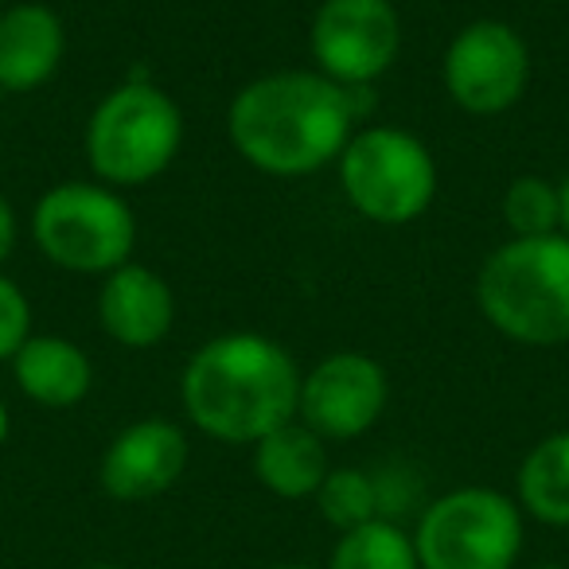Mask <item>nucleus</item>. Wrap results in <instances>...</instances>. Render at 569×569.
<instances>
[{
    "instance_id": "2",
    "label": "nucleus",
    "mask_w": 569,
    "mask_h": 569,
    "mask_svg": "<svg viewBox=\"0 0 569 569\" xmlns=\"http://www.w3.org/2000/svg\"><path fill=\"white\" fill-rule=\"evenodd\" d=\"M180 398L191 426L211 441L258 445L297 418L301 371L269 336H214L183 367Z\"/></svg>"
},
{
    "instance_id": "11",
    "label": "nucleus",
    "mask_w": 569,
    "mask_h": 569,
    "mask_svg": "<svg viewBox=\"0 0 569 569\" xmlns=\"http://www.w3.org/2000/svg\"><path fill=\"white\" fill-rule=\"evenodd\" d=\"M188 433L176 421L144 418L126 426L106 449L98 465L106 496L118 503H149L176 488V480L188 468Z\"/></svg>"
},
{
    "instance_id": "13",
    "label": "nucleus",
    "mask_w": 569,
    "mask_h": 569,
    "mask_svg": "<svg viewBox=\"0 0 569 569\" xmlns=\"http://www.w3.org/2000/svg\"><path fill=\"white\" fill-rule=\"evenodd\" d=\"M67 51L63 20L48 4H12L0 17V90L28 94L59 71Z\"/></svg>"
},
{
    "instance_id": "1",
    "label": "nucleus",
    "mask_w": 569,
    "mask_h": 569,
    "mask_svg": "<svg viewBox=\"0 0 569 569\" xmlns=\"http://www.w3.org/2000/svg\"><path fill=\"white\" fill-rule=\"evenodd\" d=\"M238 157L269 176H309L340 160L356 126V94L320 71L246 82L227 113Z\"/></svg>"
},
{
    "instance_id": "15",
    "label": "nucleus",
    "mask_w": 569,
    "mask_h": 569,
    "mask_svg": "<svg viewBox=\"0 0 569 569\" xmlns=\"http://www.w3.org/2000/svg\"><path fill=\"white\" fill-rule=\"evenodd\" d=\"M253 476L277 499H312L328 476L325 441L305 421H289L253 445Z\"/></svg>"
},
{
    "instance_id": "8",
    "label": "nucleus",
    "mask_w": 569,
    "mask_h": 569,
    "mask_svg": "<svg viewBox=\"0 0 569 569\" xmlns=\"http://www.w3.org/2000/svg\"><path fill=\"white\" fill-rule=\"evenodd\" d=\"M309 48L320 74L343 90L387 74L402 48V24L390 0H325L312 17Z\"/></svg>"
},
{
    "instance_id": "6",
    "label": "nucleus",
    "mask_w": 569,
    "mask_h": 569,
    "mask_svg": "<svg viewBox=\"0 0 569 569\" xmlns=\"http://www.w3.org/2000/svg\"><path fill=\"white\" fill-rule=\"evenodd\" d=\"M340 183L348 203L379 227H402L429 211L437 196L433 152L406 129H363L340 152Z\"/></svg>"
},
{
    "instance_id": "22",
    "label": "nucleus",
    "mask_w": 569,
    "mask_h": 569,
    "mask_svg": "<svg viewBox=\"0 0 569 569\" xmlns=\"http://www.w3.org/2000/svg\"><path fill=\"white\" fill-rule=\"evenodd\" d=\"M558 234L569 238V172H566V180L558 183Z\"/></svg>"
},
{
    "instance_id": "21",
    "label": "nucleus",
    "mask_w": 569,
    "mask_h": 569,
    "mask_svg": "<svg viewBox=\"0 0 569 569\" xmlns=\"http://www.w3.org/2000/svg\"><path fill=\"white\" fill-rule=\"evenodd\" d=\"M12 242H17V214H12V203L0 191V261L12 253Z\"/></svg>"
},
{
    "instance_id": "7",
    "label": "nucleus",
    "mask_w": 569,
    "mask_h": 569,
    "mask_svg": "<svg viewBox=\"0 0 569 569\" xmlns=\"http://www.w3.org/2000/svg\"><path fill=\"white\" fill-rule=\"evenodd\" d=\"M32 234L43 258L71 273H113L137 242V219L102 183H59L36 203Z\"/></svg>"
},
{
    "instance_id": "16",
    "label": "nucleus",
    "mask_w": 569,
    "mask_h": 569,
    "mask_svg": "<svg viewBox=\"0 0 569 569\" xmlns=\"http://www.w3.org/2000/svg\"><path fill=\"white\" fill-rule=\"evenodd\" d=\"M515 491L522 515L546 527H569V429L542 437L522 457Z\"/></svg>"
},
{
    "instance_id": "25",
    "label": "nucleus",
    "mask_w": 569,
    "mask_h": 569,
    "mask_svg": "<svg viewBox=\"0 0 569 569\" xmlns=\"http://www.w3.org/2000/svg\"><path fill=\"white\" fill-rule=\"evenodd\" d=\"M82 569H126V566H110V561H98V566H82Z\"/></svg>"
},
{
    "instance_id": "4",
    "label": "nucleus",
    "mask_w": 569,
    "mask_h": 569,
    "mask_svg": "<svg viewBox=\"0 0 569 569\" xmlns=\"http://www.w3.org/2000/svg\"><path fill=\"white\" fill-rule=\"evenodd\" d=\"M183 113L152 82H121L98 102L87 121V160L98 180L141 188L176 160Z\"/></svg>"
},
{
    "instance_id": "10",
    "label": "nucleus",
    "mask_w": 569,
    "mask_h": 569,
    "mask_svg": "<svg viewBox=\"0 0 569 569\" xmlns=\"http://www.w3.org/2000/svg\"><path fill=\"white\" fill-rule=\"evenodd\" d=\"M387 371L371 356L340 351L317 363L301 379V402L297 418L320 437V441H356L371 433L375 421L387 410Z\"/></svg>"
},
{
    "instance_id": "3",
    "label": "nucleus",
    "mask_w": 569,
    "mask_h": 569,
    "mask_svg": "<svg viewBox=\"0 0 569 569\" xmlns=\"http://www.w3.org/2000/svg\"><path fill=\"white\" fill-rule=\"evenodd\" d=\"M488 325L527 348L569 343V238H511L476 277Z\"/></svg>"
},
{
    "instance_id": "19",
    "label": "nucleus",
    "mask_w": 569,
    "mask_h": 569,
    "mask_svg": "<svg viewBox=\"0 0 569 569\" xmlns=\"http://www.w3.org/2000/svg\"><path fill=\"white\" fill-rule=\"evenodd\" d=\"M503 219L515 238L558 234V183L542 176H519L503 196Z\"/></svg>"
},
{
    "instance_id": "9",
    "label": "nucleus",
    "mask_w": 569,
    "mask_h": 569,
    "mask_svg": "<svg viewBox=\"0 0 569 569\" xmlns=\"http://www.w3.org/2000/svg\"><path fill=\"white\" fill-rule=\"evenodd\" d=\"M530 82L527 40L503 20H472L445 51V87L476 118L511 110Z\"/></svg>"
},
{
    "instance_id": "12",
    "label": "nucleus",
    "mask_w": 569,
    "mask_h": 569,
    "mask_svg": "<svg viewBox=\"0 0 569 569\" xmlns=\"http://www.w3.org/2000/svg\"><path fill=\"white\" fill-rule=\"evenodd\" d=\"M98 317H102V328L110 332V340H118L121 348H157L176 317L172 289L149 266L126 261V266H118L106 277L102 297H98Z\"/></svg>"
},
{
    "instance_id": "24",
    "label": "nucleus",
    "mask_w": 569,
    "mask_h": 569,
    "mask_svg": "<svg viewBox=\"0 0 569 569\" xmlns=\"http://www.w3.org/2000/svg\"><path fill=\"white\" fill-rule=\"evenodd\" d=\"M273 569H312V566H301V561H284V566H273Z\"/></svg>"
},
{
    "instance_id": "14",
    "label": "nucleus",
    "mask_w": 569,
    "mask_h": 569,
    "mask_svg": "<svg viewBox=\"0 0 569 569\" xmlns=\"http://www.w3.org/2000/svg\"><path fill=\"white\" fill-rule=\"evenodd\" d=\"M12 371L24 398L48 410H71L94 387V367L87 351L63 336H28L24 348L12 356Z\"/></svg>"
},
{
    "instance_id": "26",
    "label": "nucleus",
    "mask_w": 569,
    "mask_h": 569,
    "mask_svg": "<svg viewBox=\"0 0 569 569\" xmlns=\"http://www.w3.org/2000/svg\"><path fill=\"white\" fill-rule=\"evenodd\" d=\"M535 569H566V566H553V561H546V566H535Z\"/></svg>"
},
{
    "instance_id": "18",
    "label": "nucleus",
    "mask_w": 569,
    "mask_h": 569,
    "mask_svg": "<svg viewBox=\"0 0 569 569\" xmlns=\"http://www.w3.org/2000/svg\"><path fill=\"white\" fill-rule=\"evenodd\" d=\"M312 499L340 535L379 519V488H375V476L363 468H328L325 483Z\"/></svg>"
},
{
    "instance_id": "23",
    "label": "nucleus",
    "mask_w": 569,
    "mask_h": 569,
    "mask_svg": "<svg viewBox=\"0 0 569 569\" xmlns=\"http://www.w3.org/2000/svg\"><path fill=\"white\" fill-rule=\"evenodd\" d=\"M4 437H9V410L0 402V445H4Z\"/></svg>"
},
{
    "instance_id": "20",
    "label": "nucleus",
    "mask_w": 569,
    "mask_h": 569,
    "mask_svg": "<svg viewBox=\"0 0 569 569\" xmlns=\"http://www.w3.org/2000/svg\"><path fill=\"white\" fill-rule=\"evenodd\" d=\"M32 336V305L20 284L0 277V359H12Z\"/></svg>"
},
{
    "instance_id": "5",
    "label": "nucleus",
    "mask_w": 569,
    "mask_h": 569,
    "mask_svg": "<svg viewBox=\"0 0 569 569\" xmlns=\"http://www.w3.org/2000/svg\"><path fill=\"white\" fill-rule=\"evenodd\" d=\"M522 507L496 488H452L418 515L413 550L421 569H515L522 553Z\"/></svg>"
},
{
    "instance_id": "17",
    "label": "nucleus",
    "mask_w": 569,
    "mask_h": 569,
    "mask_svg": "<svg viewBox=\"0 0 569 569\" xmlns=\"http://www.w3.org/2000/svg\"><path fill=\"white\" fill-rule=\"evenodd\" d=\"M328 569H421L413 535L402 522L371 519L356 530H343L332 546Z\"/></svg>"
}]
</instances>
